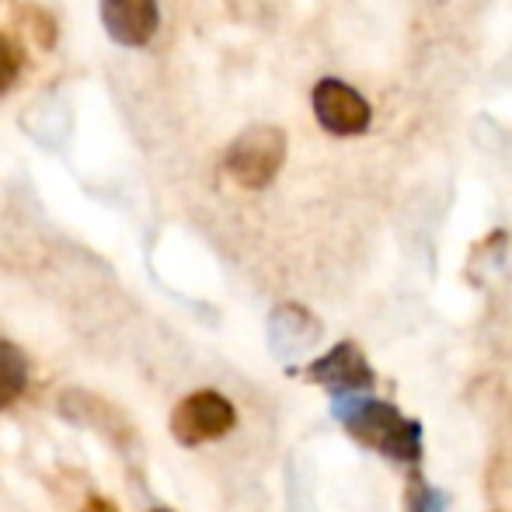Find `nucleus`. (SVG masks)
<instances>
[{"label": "nucleus", "instance_id": "1", "mask_svg": "<svg viewBox=\"0 0 512 512\" xmlns=\"http://www.w3.org/2000/svg\"><path fill=\"white\" fill-rule=\"evenodd\" d=\"M335 418L349 429L356 443L398 460V464H418L422 460V425L405 418L394 405L356 394H338Z\"/></svg>", "mask_w": 512, "mask_h": 512}, {"label": "nucleus", "instance_id": "2", "mask_svg": "<svg viewBox=\"0 0 512 512\" xmlns=\"http://www.w3.org/2000/svg\"><path fill=\"white\" fill-rule=\"evenodd\" d=\"M286 161V133L279 126H269V122H258V126H248L234 143L227 147V157H223V168L234 178L241 189H269L276 182V175L283 171Z\"/></svg>", "mask_w": 512, "mask_h": 512}, {"label": "nucleus", "instance_id": "3", "mask_svg": "<svg viewBox=\"0 0 512 512\" xmlns=\"http://www.w3.org/2000/svg\"><path fill=\"white\" fill-rule=\"evenodd\" d=\"M237 425V411L223 394L196 391L182 398L171 411V436L182 446H203L213 439H223Z\"/></svg>", "mask_w": 512, "mask_h": 512}, {"label": "nucleus", "instance_id": "4", "mask_svg": "<svg viewBox=\"0 0 512 512\" xmlns=\"http://www.w3.org/2000/svg\"><path fill=\"white\" fill-rule=\"evenodd\" d=\"M310 105H314L321 129H328L331 136H359L370 129V102L345 81H335V77L317 81L310 91Z\"/></svg>", "mask_w": 512, "mask_h": 512}, {"label": "nucleus", "instance_id": "5", "mask_svg": "<svg viewBox=\"0 0 512 512\" xmlns=\"http://www.w3.org/2000/svg\"><path fill=\"white\" fill-rule=\"evenodd\" d=\"M304 377L310 384L328 387L335 398L338 394H356V391H370L373 387V370L356 342H342V345H335L328 356L314 359L304 370Z\"/></svg>", "mask_w": 512, "mask_h": 512}, {"label": "nucleus", "instance_id": "6", "mask_svg": "<svg viewBox=\"0 0 512 512\" xmlns=\"http://www.w3.org/2000/svg\"><path fill=\"white\" fill-rule=\"evenodd\" d=\"M102 25L115 46L140 49L161 28L157 0H102Z\"/></svg>", "mask_w": 512, "mask_h": 512}, {"label": "nucleus", "instance_id": "7", "mask_svg": "<svg viewBox=\"0 0 512 512\" xmlns=\"http://www.w3.org/2000/svg\"><path fill=\"white\" fill-rule=\"evenodd\" d=\"M28 387V359L14 342L0 338V411L11 408Z\"/></svg>", "mask_w": 512, "mask_h": 512}, {"label": "nucleus", "instance_id": "8", "mask_svg": "<svg viewBox=\"0 0 512 512\" xmlns=\"http://www.w3.org/2000/svg\"><path fill=\"white\" fill-rule=\"evenodd\" d=\"M18 74H21V49L11 35L0 32V98L18 84Z\"/></svg>", "mask_w": 512, "mask_h": 512}, {"label": "nucleus", "instance_id": "9", "mask_svg": "<svg viewBox=\"0 0 512 512\" xmlns=\"http://www.w3.org/2000/svg\"><path fill=\"white\" fill-rule=\"evenodd\" d=\"M446 499L439 492H432L418 474H411L408 481V512H443Z\"/></svg>", "mask_w": 512, "mask_h": 512}, {"label": "nucleus", "instance_id": "10", "mask_svg": "<svg viewBox=\"0 0 512 512\" xmlns=\"http://www.w3.org/2000/svg\"><path fill=\"white\" fill-rule=\"evenodd\" d=\"M25 18L32 21V32H35V39H39V46L42 49H53L56 46V25H53V18H49L46 11H39V7H28Z\"/></svg>", "mask_w": 512, "mask_h": 512}, {"label": "nucleus", "instance_id": "11", "mask_svg": "<svg viewBox=\"0 0 512 512\" xmlns=\"http://www.w3.org/2000/svg\"><path fill=\"white\" fill-rule=\"evenodd\" d=\"M81 512H119V506H115L112 499H105V495H91L81 506Z\"/></svg>", "mask_w": 512, "mask_h": 512}, {"label": "nucleus", "instance_id": "12", "mask_svg": "<svg viewBox=\"0 0 512 512\" xmlns=\"http://www.w3.org/2000/svg\"><path fill=\"white\" fill-rule=\"evenodd\" d=\"M154 512H171V509H154Z\"/></svg>", "mask_w": 512, "mask_h": 512}]
</instances>
